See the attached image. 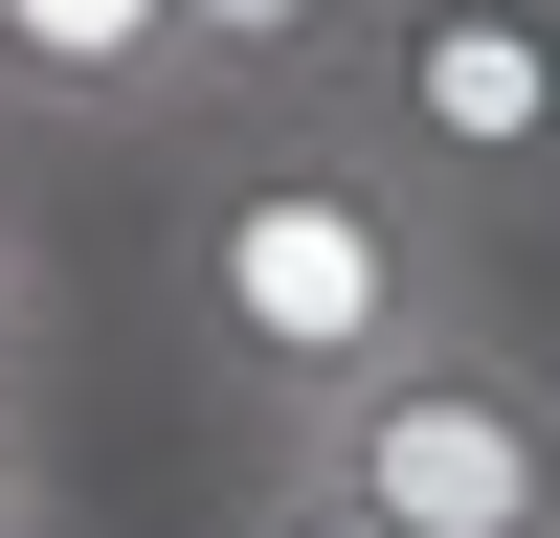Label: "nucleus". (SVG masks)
Wrapping results in <instances>:
<instances>
[{
    "mask_svg": "<svg viewBox=\"0 0 560 538\" xmlns=\"http://www.w3.org/2000/svg\"><path fill=\"white\" fill-rule=\"evenodd\" d=\"M23 337H45V247H23V202H0V404H23Z\"/></svg>",
    "mask_w": 560,
    "mask_h": 538,
    "instance_id": "7",
    "label": "nucleus"
},
{
    "mask_svg": "<svg viewBox=\"0 0 560 538\" xmlns=\"http://www.w3.org/2000/svg\"><path fill=\"white\" fill-rule=\"evenodd\" d=\"M471 247H493V224L427 202L359 113H269V134H224V157L179 179L158 292H179V337L224 359V404H269V448H292L314 404H359L382 359H427V337L493 314Z\"/></svg>",
    "mask_w": 560,
    "mask_h": 538,
    "instance_id": "1",
    "label": "nucleus"
},
{
    "mask_svg": "<svg viewBox=\"0 0 560 538\" xmlns=\"http://www.w3.org/2000/svg\"><path fill=\"white\" fill-rule=\"evenodd\" d=\"M0 538H45V426L0 404Z\"/></svg>",
    "mask_w": 560,
    "mask_h": 538,
    "instance_id": "8",
    "label": "nucleus"
},
{
    "mask_svg": "<svg viewBox=\"0 0 560 538\" xmlns=\"http://www.w3.org/2000/svg\"><path fill=\"white\" fill-rule=\"evenodd\" d=\"M382 0H179V113L202 134H269V113H337Z\"/></svg>",
    "mask_w": 560,
    "mask_h": 538,
    "instance_id": "5",
    "label": "nucleus"
},
{
    "mask_svg": "<svg viewBox=\"0 0 560 538\" xmlns=\"http://www.w3.org/2000/svg\"><path fill=\"white\" fill-rule=\"evenodd\" d=\"M337 113L427 202H471V224L560 202V0H382V45H359Z\"/></svg>",
    "mask_w": 560,
    "mask_h": 538,
    "instance_id": "3",
    "label": "nucleus"
},
{
    "mask_svg": "<svg viewBox=\"0 0 560 538\" xmlns=\"http://www.w3.org/2000/svg\"><path fill=\"white\" fill-rule=\"evenodd\" d=\"M224 538H404V516H359L337 471H292V448H269V493H247V516H224Z\"/></svg>",
    "mask_w": 560,
    "mask_h": 538,
    "instance_id": "6",
    "label": "nucleus"
},
{
    "mask_svg": "<svg viewBox=\"0 0 560 538\" xmlns=\"http://www.w3.org/2000/svg\"><path fill=\"white\" fill-rule=\"evenodd\" d=\"M23 134H179V0H0Z\"/></svg>",
    "mask_w": 560,
    "mask_h": 538,
    "instance_id": "4",
    "label": "nucleus"
},
{
    "mask_svg": "<svg viewBox=\"0 0 560 538\" xmlns=\"http://www.w3.org/2000/svg\"><path fill=\"white\" fill-rule=\"evenodd\" d=\"M292 471H337L359 516H404V538H560V359H516L471 314V337L382 359L359 404H314Z\"/></svg>",
    "mask_w": 560,
    "mask_h": 538,
    "instance_id": "2",
    "label": "nucleus"
}]
</instances>
